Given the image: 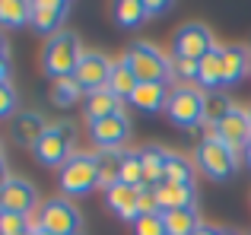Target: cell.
Here are the masks:
<instances>
[{
  "instance_id": "6da1fadb",
  "label": "cell",
  "mask_w": 251,
  "mask_h": 235,
  "mask_svg": "<svg viewBox=\"0 0 251 235\" xmlns=\"http://www.w3.org/2000/svg\"><path fill=\"white\" fill-rule=\"evenodd\" d=\"M80 57H83L80 38L74 32H57V35L48 38V45L42 51V67L51 80H61V76H74Z\"/></svg>"
},
{
  "instance_id": "7a4b0ae2",
  "label": "cell",
  "mask_w": 251,
  "mask_h": 235,
  "mask_svg": "<svg viewBox=\"0 0 251 235\" xmlns=\"http://www.w3.org/2000/svg\"><path fill=\"white\" fill-rule=\"evenodd\" d=\"M74 137H76V127L70 121H61V124H51L45 130V137L32 146L35 159L42 162L45 168H61L64 162L74 156Z\"/></svg>"
},
{
  "instance_id": "3957f363",
  "label": "cell",
  "mask_w": 251,
  "mask_h": 235,
  "mask_svg": "<svg viewBox=\"0 0 251 235\" xmlns=\"http://www.w3.org/2000/svg\"><path fill=\"white\" fill-rule=\"evenodd\" d=\"M99 188V165L96 153H74L61 165V191L67 197H86Z\"/></svg>"
},
{
  "instance_id": "277c9868",
  "label": "cell",
  "mask_w": 251,
  "mask_h": 235,
  "mask_svg": "<svg viewBox=\"0 0 251 235\" xmlns=\"http://www.w3.org/2000/svg\"><path fill=\"white\" fill-rule=\"evenodd\" d=\"M124 64L134 70V76L140 83H166L172 76V61L147 42L130 45L127 54H124Z\"/></svg>"
},
{
  "instance_id": "5b68a950",
  "label": "cell",
  "mask_w": 251,
  "mask_h": 235,
  "mask_svg": "<svg viewBox=\"0 0 251 235\" xmlns=\"http://www.w3.org/2000/svg\"><path fill=\"white\" fill-rule=\"evenodd\" d=\"M197 165L207 178L223 181V178H232L239 172V153L229 149L226 143H220L216 137H207V140L197 143Z\"/></svg>"
},
{
  "instance_id": "8992f818",
  "label": "cell",
  "mask_w": 251,
  "mask_h": 235,
  "mask_svg": "<svg viewBox=\"0 0 251 235\" xmlns=\"http://www.w3.org/2000/svg\"><path fill=\"white\" fill-rule=\"evenodd\" d=\"M203 102L207 95L194 86H178L175 93L169 95V105H166V115L175 127H184V130H194L197 124H203Z\"/></svg>"
},
{
  "instance_id": "52a82bcc",
  "label": "cell",
  "mask_w": 251,
  "mask_h": 235,
  "mask_svg": "<svg viewBox=\"0 0 251 235\" xmlns=\"http://www.w3.org/2000/svg\"><path fill=\"white\" fill-rule=\"evenodd\" d=\"M38 229H48L54 235H76L83 232V216L76 213V207L70 204V200L57 197V200H45L42 207H38Z\"/></svg>"
},
{
  "instance_id": "ba28073f",
  "label": "cell",
  "mask_w": 251,
  "mask_h": 235,
  "mask_svg": "<svg viewBox=\"0 0 251 235\" xmlns=\"http://www.w3.org/2000/svg\"><path fill=\"white\" fill-rule=\"evenodd\" d=\"M210 137H216L220 143H226L229 149H235V153H245V146H248V140H251V115L245 112V108H229V115L223 118L220 124L213 127V134Z\"/></svg>"
},
{
  "instance_id": "9c48e42d",
  "label": "cell",
  "mask_w": 251,
  "mask_h": 235,
  "mask_svg": "<svg viewBox=\"0 0 251 235\" xmlns=\"http://www.w3.org/2000/svg\"><path fill=\"white\" fill-rule=\"evenodd\" d=\"M172 48H175V57H191V61H201V57L207 54L210 48H216V45H213V32H210L207 25L188 23V25H181V29L175 32Z\"/></svg>"
},
{
  "instance_id": "30bf717a",
  "label": "cell",
  "mask_w": 251,
  "mask_h": 235,
  "mask_svg": "<svg viewBox=\"0 0 251 235\" xmlns=\"http://www.w3.org/2000/svg\"><path fill=\"white\" fill-rule=\"evenodd\" d=\"M76 83L83 86V93H99V89L108 86V76H111V61L105 54H99V51H83L80 64H76L74 70Z\"/></svg>"
},
{
  "instance_id": "8fae6325",
  "label": "cell",
  "mask_w": 251,
  "mask_h": 235,
  "mask_svg": "<svg viewBox=\"0 0 251 235\" xmlns=\"http://www.w3.org/2000/svg\"><path fill=\"white\" fill-rule=\"evenodd\" d=\"M38 207V191L32 181L25 178H10L0 188V210L6 213H19V216H29Z\"/></svg>"
},
{
  "instance_id": "7c38bea8",
  "label": "cell",
  "mask_w": 251,
  "mask_h": 235,
  "mask_svg": "<svg viewBox=\"0 0 251 235\" xmlns=\"http://www.w3.org/2000/svg\"><path fill=\"white\" fill-rule=\"evenodd\" d=\"M70 13V3L67 0H35L32 3V19L29 25L35 32H42V35H57V32H64V19H67Z\"/></svg>"
},
{
  "instance_id": "4fadbf2b",
  "label": "cell",
  "mask_w": 251,
  "mask_h": 235,
  "mask_svg": "<svg viewBox=\"0 0 251 235\" xmlns=\"http://www.w3.org/2000/svg\"><path fill=\"white\" fill-rule=\"evenodd\" d=\"M127 134H130V124L124 115H111V118H102V121L89 124V140L99 149H118L127 140Z\"/></svg>"
},
{
  "instance_id": "5bb4252c",
  "label": "cell",
  "mask_w": 251,
  "mask_h": 235,
  "mask_svg": "<svg viewBox=\"0 0 251 235\" xmlns=\"http://www.w3.org/2000/svg\"><path fill=\"white\" fill-rule=\"evenodd\" d=\"M51 124L45 121L38 112H19L13 115V140L19 143V146H35L38 140L45 137V130H48Z\"/></svg>"
},
{
  "instance_id": "9a60e30c",
  "label": "cell",
  "mask_w": 251,
  "mask_h": 235,
  "mask_svg": "<svg viewBox=\"0 0 251 235\" xmlns=\"http://www.w3.org/2000/svg\"><path fill=\"white\" fill-rule=\"evenodd\" d=\"M105 200L124 223H137V216H140V188L115 185L111 191H105Z\"/></svg>"
},
{
  "instance_id": "2e32d148",
  "label": "cell",
  "mask_w": 251,
  "mask_h": 235,
  "mask_svg": "<svg viewBox=\"0 0 251 235\" xmlns=\"http://www.w3.org/2000/svg\"><path fill=\"white\" fill-rule=\"evenodd\" d=\"M169 86L166 83H140V86L134 89V95H130V105L137 108V112H147V115H156L162 112V108L169 105Z\"/></svg>"
},
{
  "instance_id": "e0dca14e",
  "label": "cell",
  "mask_w": 251,
  "mask_h": 235,
  "mask_svg": "<svg viewBox=\"0 0 251 235\" xmlns=\"http://www.w3.org/2000/svg\"><path fill=\"white\" fill-rule=\"evenodd\" d=\"M248 70H251V51L242 48V45H226L223 48V86L242 83V76Z\"/></svg>"
},
{
  "instance_id": "ac0fdd59",
  "label": "cell",
  "mask_w": 251,
  "mask_h": 235,
  "mask_svg": "<svg viewBox=\"0 0 251 235\" xmlns=\"http://www.w3.org/2000/svg\"><path fill=\"white\" fill-rule=\"evenodd\" d=\"M156 200H159L162 213L194 207V185H172V181H162V185H156Z\"/></svg>"
},
{
  "instance_id": "d6986e66",
  "label": "cell",
  "mask_w": 251,
  "mask_h": 235,
  "mask_svg": "<svg viewBox=\"0 0 251 235\" xmlns=\"http://www.w3.org/2000/svg\"><path fill=\"white\" fill-rule=\"evenodd\" d=\"M83 112H86V121H102V118H111V115H124L121 112V99L118 95H111L108 89H99V93H89L86 95V105H83Z\"/></svg>"
},
{
  "instance_id": "ffe728a7",
  "label": "cell",
  "mask_w": 251,
  "mask_h": 235,
  "mask_svg": "<svg viewBox=\"0 0 251 235\" xmlns=\"http://www.w3.org/2000/svg\"><path fill=\"white\" fill-rule=\"evenodd\" d=\"M197 83L203 89H210V93L223 86V48H210L197 61Z\"/></svg>"
},
{
  "instance_id": "44dd1931",
  "label": "cell",
  "mask_w": 251,
  "mask_h": 235,
  "mask_svg": "<svg viewBox=\"0 0 251 235\" xmlns=\"http://www.w3.org/2000/svg\"><path fill=\"white\" fill-rule=\"evenodd\" d=\"M96 165H99V188L102 191H111L115 185H121V149H99Z\"/></svg>"
},
{
  "instance_id": "7402d4cb",
  "label": "cell",
  "mask_w": 251,
  "mask_h": 235,
  "mask_svg": "<svg viewBox=\"0 0 251 235\" xmlns=\"http://www.w3.org/2000/svg\"><path fill=\"white\" fill-rule=\"evenodd\" d=\"M166 159H169V153H166V149H159V146L140 149L143 181H147L150 188H156V185H162V181H166Z\"/></svg>"
},
{
  "instance_id": "603a6c76",
  "label": "cell",
  "mask_w": 251,
  "mask_h": 235,
  "mask_svg": "<svg viewBox=\"0 0 251 235\" xmlns=\"http://www.w3.org/2000/svg\"><path fill=\"white\" fill-rule=\"evenodd\" d=\"M137 86H140V80H137L134 70L124 64V57L118 64H111V76H108V86H105L111 95H118V99L124 102V99H130V95H134Z\"/></svg>"
},
{
  "instance_id": "cb8c5ba5",
  "label": "cell",
  "mask_w": 251,
  "mask_h": 235,
  "mask_svg": "<svg viewBox=\"0 0 251 235\" xmlns=\"http://www.w3.org/2000/svg\"><path fill=\"white\" fill-rule=\"evenodd\" d=\"M162 223H166V235H194V229L201 226V216L194 207H184V210H166Z\"/></svg>"
},
{
  "instance_id": "d4e9b609",
  "label": "cell",
  "mask_w": 251,
  "mask_h": 235,
  "mask_svg": "<svg viewBox=\"0 0 251 235\" xmlns=\"http://www.w3.org/2000/svg\"><path fill=\"white\" fill-rule=\"evenodd\" d=\"M32 19L29 0H0V29H16Z\"/></svg>"
},
{
  "instance_id": "484cf974",
  "label": "cell",
  "mask_w": 251,
  "mask_h": 235,
  "mask_svg": "<svg viewBox=\"0 0 251 235\" xmlns=\"http://www.w3.org/2000/svg\"><path fill=\"white\" fill-rule=\"evenodd\" d=\"M115 19L124 29H137V25H143L150 19L147 3L143 0H121V3H115Z\"/></svg>"
},
{
  "instance_id": "4316f807",
  "label": "cell",
  "mask_w": 251,
  "mask_h": 235,
  "mask_svg": "<svg viewBox=\"0 0 251 235\" xmlns=\"http://www.w3.org/2000/svg\"><path fill=\"white\" fill-rule=\"evenodd\" d=\"M83 95V86L76 83V76H61V80H51V102L61 108L76 105V99Z\"/></svg>"
},
{
  "instance_id": "83f0119b",
  "label": "cell",
  "mask_w": 251,
  "mask_h": 235,
  "mask_svg": "<svg viewBox=\"0 0 251 235\" xmlns=\"http://www.w3.org/2000/svg\"><path fill=\"white\" fill-rule=\"evenodd\" d=\"M121 185L127 188H143V165H140V153L134 149H121Z\"/></svg>"
},
{
  "instance_id": "f1b7e54d",
  "label": "cell",
  "mask_w": 251,
  "mask_h": 235,
  "mask_svg": "<svg viewBox=\"0 0 251 235\" xmlns=\"http://www.w3.org/2000/svg\"><path fill=\"white\" fill-rule=\"evenodd\" d=\"M166 181H172V185H194V165H191V159H184L178 153H169Z\"/></svg>"
},
{
  "instance_id": "f546056e",
  "label": "cell",
  "mask_w": 251,
  "mask_h": 235,
  "mask_svg": "<svg viewBox=\"0 0 251 235\" xmlns=\"http://www.w3.org/2000/svg\"><path fill=\"white\" fill-rule=\"evenodd\" d=\"M229 99L226 95H220V93H210L207 95V102H203V124H210V127H216V124L223 121V118L229 115Z\"/></svg>"
},
{
  "instance_id": "4dcf8cb0",
  "label": "cell",
  "mask_w": 251,
  "mask_h": 235,
  "mask_svg": "<svg viewBox=\"0 0 251 235\" xmlns=\"http://www.w3.org/2000/svg\"><path fill=\"white\" fill-rule=\"evenodd\" d=\"M29 229H32L29 216H19V213L0 210V235H19V232H29Z\"/></svg>"
},
{
  "instance_id": "1f68e13d",
  "label": "cell",
  "mask_w": 251,
  "mask_h": 235,
  "mask_svg": "<svg viewBox=\"0 0 251 235\" xmlns=\"http://www.w3.org/2000/svg\"><path fill=\"white\" fill-rule=\"evenodd\" d=\"M134 235H166L162 213H153V216H137V223H134Z\"/></svg>"
},
{
  "instance_id": "d6a6232c",
  "label": "cell",
  "mask_w": 251,
  "mask_h": 235,
  "mask_svg": "<svg viewBox=\"0 0 251 235\" xmlns=\"http://www.w3.org/2000/svg\"><path fill=\"white\" fill-rule=\"evenodd\" d=\"M172 76H178L181 83H194L197 80V61H191V57H172Z\"/></svg>"
},
{
  "instance_id": "836d02e7",
  "label": "cell",
  "mask_w": 251,
  "mask_h": 235,
  "mask_svg": "<svg viewBox=\"0 0 251 235\" xmlns=\"http://www.w3.org/2000/svg\"><path fill=\"white\" fill-rule=\"evenodd\" d=\"M153 213H162L159 200H156V188L143 185L140 188V216H153Z\"/></svg>"
},
{
  "instance_id": "e575fe53",
  "label": "cell",
  "mask_w": 251,
  "mask_h": 235,
  "mask_svg": "<svg viewBox=\"0 0 251 235\" xmlns=\"http://www.w3.org/2000/svg\"><path fill=\"white\" fill-rule=\"evenodd\" d=\"M16 112V89L10 83H0V118H10Z\"/></svg>"
},
{
  "instance_id": "d590c367",
  "label": "cell",
  "mask_w": 251,
  "mask_h": 235,
  "mask_svg": "<svg viewBox=\"0 0 251 235\" xmlns=\"http://www.w3.org/2000/svg\"><path fill=\"white\" fill-rule=\"evenodd\" d=\"M169 10H172L169 0H150V3H147V13H150V16H159V13H169Z\"/></svg>"
},
{
  "instance_id": "8d00e7d4",
  "label": "cell",
  "mask_w": 251,
  "mask_h": 235,
  "mask_svg": "<svg viewBox=\"0 0 251 235\" xmlns=\"http://www.w3.org/2000/svg\"><path fill=\"white\" fill-rule=\"evenodd\" d=\"M10 178H13V175L6 172V159H3V153H0V188H3V185H6Z\"/></svg>"
},
{
  "instance_id": "74e56055",
  "label": "cell",
  "mask_w": 251,
  "mask_h": 235,
  "mask_svg": "<svg viewBox=\"0 0 251 235\" xmlns=\"http://www.w3.org/2000/svg\"><path fill=\"white\" fill-rule=\"evenodd\" d=\"M194 235H223V232L216 229V226H203V223H201V226L194 229Z\"/></svg>"
},
{
  "instance_id": "f35d334b",
  "label": "cell",
  "mask_w": 251,
  "mask_h": 235,
  "mask_svg": "<svg viewBox=\"0 0 251 235\" xmlns=\"http://www.w3.org/2000/svg\"><path fill=\"white\" fill-rule=\"evenodd\" d=\"M0 83H10V64L0 61Z\"/></svg>"
},
{
  "instance_id": "ab89813d",
  "label": "cell",
  "mask_w": 251,
  "mask_h": 235,
  "mask_svg": "<svg viewBox=\"0 0 251 235\" xmlns=\"http://www.w3.org/2000/svg\"><path fill=\"white\" fill-rule=\"evenodd\" d=\"M0 61H6V38L0 35Z\"/></svg>"
},
{
  "instance_id": "60d3db41",
  "label": "cell",
  "mask_w": 251,
  "mask_h": 235,
  "mask_svg": "<svg viewBox=\"0 0 251 235\" xmlns=\"http://www.w3.org/2000/svg\"><path fill=\"white\" fill-rule=\"evenodd\" d=\"M245 162H248V168H251V140H248V146H245Z\"/></svg>"
},
{
  "instance_id": "b9f144b4",
  "label": "cell",
  "mask_w": 251,
  "mask_h": 235,
  "mask_svg": "<svg viewBox=\"0 0 251 235\" xmlns=\"http://www.w3.org/2000/svg\"><path fill=\"white\" fill-rule=\"evenodd\" d=\"M35 235H54V232H48V229H38V226H35Z\"/></svg>"
},
{
  "instance_id": "7bdbcfd3",
  "label": "cell",
  "mask_w": 251,
  "mask_h": 235,
  "mask_svg": "<svg viewBox=\"0 0 251 235\" xmlns=\"http://www.w3.org/2000/svg\"><path fill=\"white\" fill-rule=\"evenodd\" d=\"M19 235H35V226H32V229H29V232H19Z\"/></svg>"
},
{
  "instance_id": "ee69618b",
  "label": "cell",
  "mask_w": 251,
  "mask_h": 235,
  "mask_svg": "<svg viewBox=\"0 0 251 235\" xmlns=\"http://www.w3.org/2000/svg\"><path fill=\"white\" fill-rule=\"evenodd\" d=\"M223 235H239V232H223Z\"/></svg>"
},
{
  "instance_id": "f6af8a7d",
  "label": "cell",
  "mask_w": 251,
  "mask_h": 235,
  "mask_svg": "<svg viewBox=\"0 0 251 235\" xmlns=\"http://www.w3.org/2000/svg\"><path fill=\"white\" fill-rule=\"evenodd\" d=\"M76 235H86V232H76Z\"/></svg>"
},
{
  "instance_id": "bcb514c9",
  "label": "cell",
  "mask_w": 251,
  "mask_h": 235,
  "mask_svg": "<svg viewBox=\"0 0 251 235\" xmlns=\"http://www.w3.org/2000/svg\"><path fill=\"white\" fill-rule=\"evenodd\" d=\"M248 115H251V112H248Z\"/></svg>"
}]
</instances>
